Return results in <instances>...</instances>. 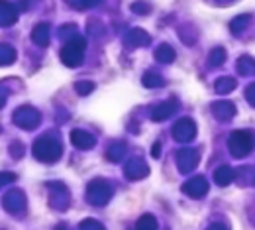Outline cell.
Wrapping results in <instances>:
<instances>
[{
    "label": "cell",
    "mask_w": 255,
    "mask_h": 230,
    "mask_svg": "<svg viewBox=\"0 0 255 230\" xmlns=\"http://www.w3.org/2000/svg\"><path fill=\"white\" fill-rule=\"evenodd\" d=\"M175 160H177V167L181 173H192L200 164V152L194 148H183L177 152Z\"/></svg>",
    "instance_id": "cell-6"
},
{
    "label": "cell",
    "mask_w": 255,
    "mask_h": 230,
    "mask_svg": "<svg viewBox=\"0 0 255 230\" xmlns=\"http://www.w3.org/2000/svg\"><path fill=\"white\" fill-rule=\"evenodd\" d=\"M246 99H248V102H250L252 106H255V83H252V85L248 87V91H246Z\"/></svg>",
    "instance_id": "cell-34"
},
{
    "label": "cell",
    "mask_w": 255,
    "mask_h": 230,
    "mask_svg": "<svg viewBox=\"0 0 255 230\" xmlns=\"http://www.w3.org/2000/svg\"><path fill=\"white\" fill-rule=\"evenodd\" d=\"M208 189H210L208 187V181L202 175H194L192 179L183 183V193L192 199H202L208 193Z\"/></svg>",
    "instance_id": "cell-11"
},
{
    "label": "cell",
    "mask_w": 255,
    "mask_h": 230,
    "mask_svg": "<svg viewBox=\"0 0 255 230\" xmlns=\"http://www.w3.org/2000/svg\"><path fill=\"white\" fill-rule=\"evenodd\" d=\"M69 6H73V8H77V10H87V8H93L96 6L100 0H65Z\"/></svg>",
    "instance_id": "cell-29"
},
{
    "label": "cell",
    "mask_w": 255,
    "mask_h": 230,
    "mask_svg": "<svg viewBox=\"0 0 255 230\" xmlns=\"http://www.w3.org/2000/svg\"><path fill=\"white\" fill-rule=\"evenodd\" d=\"M173 138L177 140V142H183V144H189L192 138L196 136V124H194V120L191 118H181V120H177V124L173 126Z\"/></svg>",
    "instance_id": "cell-10"
},
{
    "label": "cell",
    "mask_w": 255,
    "mask_h": 230,
    "mask_svg": "<svg viewBox=\"0 0 255 230\" xmlns=\"http://www.w3.org/2000/svg\"><path fill=\"white\" fill-rule=\"evenodd\" d=\"M228 148L234 158H246L254 150V136L248 130H236L228 138Z\"/></svg>",
    "instance_id": "cell-3"
},
{
    "label": "cell",
    "mask_w": 255,
    "mask_h": 230,
    "mask_svg": "<svg viewBox=\"0 0 255 230\" xmlns=\"http://www.w3.org/2000/svg\"><path fill=\"white\" fill-rule=\"evenodd\" d=\"M177 108H179V100L177 99L165 100V102L157 104V106L151 110V120H153V122H163V120L171 118V116L175 114Z\"/></svg>",
    "instance_id": "cell-13"
},
{
    "label": "cell",
    "mask_w": 255,
    "mask_h": 230,
    "mask_svg": "<svg viewBox=\"0 0 255 230\" xmlns=\"http://www.w3.org/2000/svg\"><path fill=\"white\" fill-rule=\"evenodd\" d=\"M206 230H230L226 225H222V223H214V225H210Z\"/></svg>",
    "instance_id": "cell-35"
},
{
    "label": "cell",
    "mask_w": 255,
    "mask_h": 230,
    "mask_svg": "<svg viewBox=\"0 0 255 230\" xmlns=\"http://www.w3.org/2000/svg\"><path fill=\"white\" fill-rule=\"evenodd\" d=\"M71 142L77 150H93L96 144L95 136L85 130H73L71 132Z\"/></svg>",
    "instance_id": "cell-14"
},
{
    "label": "cell",
    "mask_w": 255,
    "mask_h": 230,
    "mask_svg": "<svg viewBox=\"0 0 255 230\" xmlns=\"http://www.w3.org/2000/svg\"><path fill=\"white\" fill-rule=\"evenodd\" d=\"M238 73L242 75V77H254L255 75V59L252 55H244V57H240L238 59Z\"/></svg>",
    "instance_id": "cell-19"
},
{
    "label": "cell",
    "mask_w": 255,
    "mask_h": 230,
    "mask_svg": "<svg viewBox=\"0 0 255 230\" xmlns=\"http://www.w3.org/2000/svg\"><path fill=\"white\" fill-rule=\"evenodd\" d=\"M26 205H28L26 195H24V191H20V189H10V191L2 197V207H4L10 215H22V213L26 211Z\"/></svg>",
    "instance_id": "cell-8"
},
{
    "label": "cell",
    "mask_w": 255,
    "mask_h": 230,
    "mask_svg": "<svg viewBox=\"0 0 255 230\" xmlns=\"http://www.w3.org/2000/svg\"><path fill=\"white\" fill-rule=\"evenodd\" d=\"M16 61V49L10 43H0V65H12Z\"/></svg>",
    "instance_id": "cell-23"
},
{
    "label": "cell",
    "mask_w": 255,
    "mask_h": 230,
    "mask_svg": "<svg viewBox=\"0 0 255 230\" xmlns=\"http://www.w3.org/2000/svg\"><path fill=\"white\" fill-rule=\"evenodd\" d=\"M12 181H16V175L14 173H0V187H4V185H8V183H12Z\"/></svg>",
    "instance_id": "cell-33"
},
{
    "label": "cell",
    "mask_w": 255,
    "mask_h": 230,
    "mask_svg": "<svg viewBox=\"0 0 255 230\" xmlns=\"http://www.w3.org/2000/svg\"><path fill=\"white\" fill-rule=\"evenodd\" d=\"M18 20V10L12 2L8 0H0V28L12 26Z\"/></svg>",
    "instance_id": "cell-15"
},
{
    "label": "cell",
    "mask_w": 255,
    "mask_h": 230,
    "mask_svg": "<svg viewBox=\"0 0 255 230\" xmlns=\"http://www.w3.org/2000/svg\"><path fill=\"white\" fill-rule=\"evenodd\" d=\"M85 49H87V39L85 37H81V35L71 37L61 47V61L67 67H79L85 59Z\"/></svg>",
    "instance_id": "cell-2"
},
{
    "label": "cell",
    "mask_w": 255,
    "mask_h": 230,
    "mask_svg": "<svg viewBox=\"0 0 255 230\" xmlns=\"http://www.w3.org/2000/svg\"><path fill=\"white\" fill-rule=\"evenodd\" d=\"M128 154V148L126 144H122V142H114L110 148H108V152H106V158H108V162H120L122 158H126Z\"/></svg>",
    "instance_id": "cell-20"
},
{
    "label": "cell",
    "mask_w": 255,
    "mask_h": 230,
    "mask_svg": "<svg viewBox=\"0 0 255 230\" xmlns=\"http://www.w3.org/2000/svg\"><path fill=\"white\" fill-rule=\"evenodd\" d=\"M155 59L159 63H173L175 61V49L169 43H163L155 49Z\"/></svg>",
    "instance_id": "cell-21"
},
{
    "label": "cell",
    "mask_w": 255,
    "mask_h": 230,
    "mask_svg": "<svg viewBox=\"0 0 255 230\" xmlns=\"http://www.w3.org/2000/svg\"><path fill=\"white\" fill-rule=\"evenodd\" d=\"M87 199H89V203L95 205V207H104V205H108L110 199H112V185H110L106 179H102V177L93 179V181L87 185Z\"/></svg>",
    "instance_id": "cell-4"
},
{
    "label": "cell",
    "mask_w": 255,
    "mask_h": 230,
    "mask_svg": "<svg viewBox=\"0 0 255 230\" xmlns=\"http://www.w3.org/2000/svg\"><path fill=\"white\" fill-rule=\"evenodd\" d=\"M236 87H238V81H236L234 77H220V79L216 81V85H214V89H216L218 95H228V93H232Z\"/></svg>",
    "instance_id": "cell-22"
},
{
    "label": "cell",
    "mask_w": 255,
    "mask_h": 230,
    "mask_svg": "<svg viewBox=\"0 0 255 230\" xmlns=\"http://www.w3.org/2000/svg\"><path fill=\"white\" fill-rule=\"evenodd\" d=\"M141 83H143V87H147V89H157V87L163 85V79H161V75H157V73L147 71V73H143Z\"/></svg>",
    "instance_id": "cell-25"
},
{
    "label": "cell",
    "mask_w": 255,
    "mask_h": 230,
    "mask_svg": "<svg viewBox=\"0 0 255 230\" xmlns=\"http://www.w3.org/2000/svg\"><path fill=\"white\" fill-rule=\"evenodd\" d=\"M14 124L24 128V130H33L39 126L41 122V114L33 108V106H20L14 110V116H12Z\"/></svg>",
    "instance_id": "cell-5"
},
{
    "label": "cell",
    "mask_w": 255,
    "mask_h": 230,
    "mask_svg": "<svg viewBox=\"0 0 255 230\" xmlns=\"http://www.w3.org/2000/svg\"><path fill=\"white\" fill-rule=\"evenodd\" d=\"M135 230H157V221L153 215H141L135 223Z\"/></svg>",
    "instance_id": "cell-24"
},
{
    "label": "cell",
    "mask_w": 255,
    "mask_h": 230,
    "mask_svg": "<svg viewBox=\"0 0 255 230\" xmlns=\"http://www.w3.org/2000/svg\"><path fill=\"white\" fill-rule=\"evenodd\" d=\"M79 230H106L102 223H98L95 219H85L81 225H79Z\"/></svg>",
    "instance_id": "cell-30"
},
{
    "label": "cell",
    "mask_w": 255,
    "mask_h": 230,
    "mask_svg": "<svg viewBox=\"0 0 255 230\" xmlns=\"http://www.w3.org/2000/svg\"><path fill=\"white\" fill-rule=\"evenodd\" d=\"M248 24H250V16H238L236 20H232L230 30H232L234 33H242L246 28H248Z\"/></svg>",
    "instance_id": "cell-27"
},
{
    "label": "cell",
    "mask_w": 255,
    "mask_h": 230,
    "mask_svg": "<svg viewBox=\"0 0 255 230\" xmlns=\"http://www.w3.org/2000/svg\"><path fill=\"white\" fill-rule=\"evenodd\" d=\"M124 173L129 181H139L149 175V165L145 164L143 158H129L124 165Z\"/></svg>",
    "instance_id": "cell-9"
},
{
    "label": "cell",
    "mask_w": 255,
    "mask_h": 230,
    "mask_svg": "<svg viewBox=\"0 0 255 230\" xmlns=\"http://www.w3.org/2000/svg\"><path fill=\"white\" fill-rule=\"evenodd\" d=\"M208 61H210L212 67H220L226 61V49L224 47H214L210 51V55H208Z\"/></svg>",
    "instance_id": "cell-26"
},
{
    "label": "cell",
    "mask_w": 255,
    "mask_h": 230,
    "mask_svg": "<svg viewBox=\"0 0 255 230\" xmlns=\"http://www.w3.org/2000/svg\"><path fill=\"white\" fill-rule=\"evenodd\" d=\"M63 154L61 142L53 136H41L33 142V158L41 164H55Z\"/></svg>",
    "instance_id": "cell-1"
},
{
    "label": "cell",
    "mask_w": 255,
    "mask_h": 230,
    "mask_svg": "<svg viewBox=\"0 0 255 230\" xmlns=\"http://www.w3.org/2000/svg\"><path fill=\"white\" fill-rule=\"evenodd\" d=\"M159 152H161V142H157V144L153 146V150H151V156H153V158H159Z\"/></svg>",
    "instance_id": "cell-36"
},
{
    "label": "cell",
    "mask_w": 255,
    "mask_h": 230,
    "mask_svg": "<svg viewBox=\"0 0 255 230\" xmlns=\"http://www.w3.org/2000/svg\"><path fill=\"white\" fill-rule=\"evenodd\" d=\"M49 37H51V28H49V24L41 22V24H37V26L33 28L32 39L35 45H39V47H47V45H49Z\"/></svg>",
    "instance_id": "cell-17"
},
{
    "label": "cell",
    "mask_w": 255,
    "mask_h": 230,
    "mask_svg": "<svg viewBox=\"0 0 255 230\" xmlns=\"http://www.w3.org/2000/svg\"><path fill=\"white\" fill-rule=\"evenodd\" d=\"M124 43L128 47H141L149 43V33L141 28H131L129 32L124 35Z\"/></svg>",
    "instance_id": "cell-16"
},
{
    "label": "cell",
    "mask_w": 255,
    "mask_h": 230,
    "mask_svg": "<svg viewBox=\"0 0 255 230\" xmlns=\"http://www.w3.org/2000/svg\"><path fill=\"white\" fill-rule=\"evenodd\" d=\"M95 83H91V81H79V83H75V91L81 95V97H87V95H91L93 91H95Z\"/></svg>",
    "instance_id": "cell-28"
},
{
    "label": "cell",
    "mask_w": 255,
    "mask_h": 230,
    "mask_svg": "<svg viewBox=\"0 0 255 230\" xmlns=\"http://www.w3.org/2000/svg\"><path fill=\"white\" fill-rule=\"evenodd\" d=\"M149 10H151V6H149L145 0H141V2H133V4H131V12L145 14V12H149Z\"/></svg>",
    "instance_id": "cell-31"
},
{
    "label": "cell",
    "mask_w": 255,
    "mask_h": 230,
    "mask_svg": "<svg viewBox=\"0 0 255 230\" xmlns=\"http://www.w3.org/2000/svg\"><path fill=\"white\" fill-rule=\"evenodd\" d=\"M10 154H12V158H22L24 156V146L20 144V142H14L12 146H10Z\"/></svg>",
    "instance_id": "cell-32"
},
{
    "label": "cell",
    "mask_w": 255,
    "mask_h": 230,
    "mask_svg": "<svg viewBox=\"0 0 255 230\" xmlns=\"http://www.w3.org/2000/svg\"><path fill=\"white\" fill-rule=\"evenodd\" d=\"M210 110H212L214 118L220 122H228L236 116V104L232 100H216L210 104Z\"/></svg>",
    "instance_id": "cell-12"
},
{
    "label": "cell",
    "mask_w": 255,
    "mask_h": 230,
    "mask_svg": "<svg viewBox=\"0 0 255 230\" xmlns=\"http://www.w3.org/2000/svg\"><path fill=\"white\" fill-rule=\"evenodd\" d=\"M69 203H71L69 189L65 187L63 183H51L49 185V205H51V209L63 213V211L69 209Z\"/></svg>",
    "instance_id": "cell-7"
},
{
    "label": "cell",
    "mask_w": 255,
    "mask_h": 230,
    "mask_svg": "<svg viewBox=\"0 0 255 230\" xmlns=\"http://www.w3.org/2000/svg\"><path fill=\"white\" fill-rule=\"evenodd\" d=\"M234 179H236V171H234L230 165H222V167H218V169L214 171V181H216V185H220V187H228Z\"/></svg>",
    "instance_id": "cell-18"
}]
</instances>
